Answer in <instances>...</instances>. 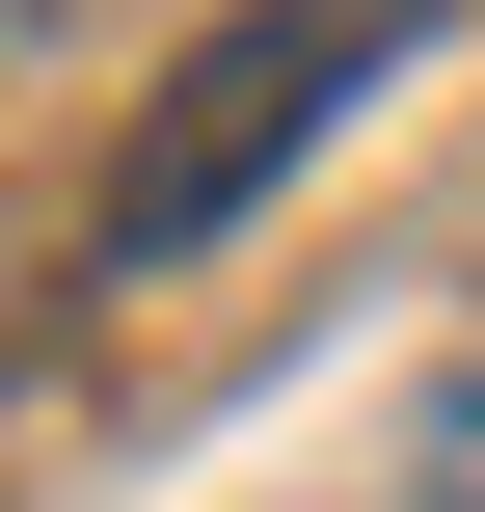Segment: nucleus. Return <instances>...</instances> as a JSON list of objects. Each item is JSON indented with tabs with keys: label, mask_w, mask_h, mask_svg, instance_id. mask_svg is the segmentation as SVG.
Masks as SVG:
<instances>
[{
	"label": "nucleus",
	"mask_w": 485,
	"mask_h": 512,
	"mask_svg": "<svg viewBox=\"0 0 485 512\" xmlns=\"http://www.w3.org/2000/svg\"><path fill=\"white\" fill-rule=\"evenodd\" d=\"M432 27H459V0H243V27H216L162 108H135V162H108V243H135V270H189L216 216H270V162H297V135H351V108L432 54Z\"/></svg>",
	"instance_id": "nucleus-1"
},
{
	"label": "nucleus",
	"mask_w": 485,
	"mask_h": 512,
	"mask_svg": "<svg viewBox=\"0 0 485 512\" xmlns=\"http://www.w3.org/2000/svg\"><path fill=\"white\" fill-rule=\"evenodd\" d=\"M432 512H485V378H432Z\"/></svg>",
	"instance_id": "nucleus-2"
}]
</instances>
